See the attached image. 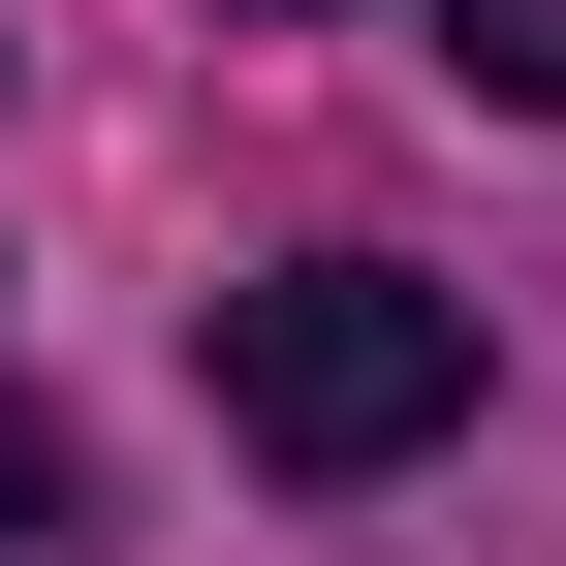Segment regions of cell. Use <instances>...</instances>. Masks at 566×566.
I'll use <instances>...</instances> for the list:
<instances>
[{
  "label": "cell",
  "mask_w": 566,
  "mask_h": 566,
  "mask_svg": "<svg viewBox=\"0 0 566 566\" xmlns=\"http://www.w3.org/2000/svg\"><path fill=\"white\" fill-rule=\"evenodd\" d=\"M221 441L252 472H409V441H472V283H409V252H283L221 283Z\"/></svg>",
  "instance_id": "1"
},
{
  "label": "cell",
  "mask_w": 566,
  "mask_h": 566,
  "mask_svg": "<svg viewBox=\"0 0 566 566\" xmlns=\"http://www.w3.org/2000/svg\"><path fill=\"white\" fill-rule=\"evenodd\" d=\"M441 63H472L504 126H566V0H441Z\"/></svg>",
  "instance_id": "2"
},
{
  "label": "cell",
  "mask_w": 566,
  "mask_h": 566,
  "mask_svg": "<svg viewBox=\"0 0 566 566\" xmlns=\"http://www.w3.org/2000/svg\"><path fill=\"white\" fill-rule=\"evenodd\" d=\"M32 535H63V409L0 378V566H32Z\"/></svg>",
  "instance_id": "3"
}]
</instances>
